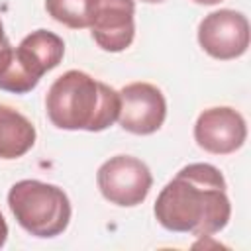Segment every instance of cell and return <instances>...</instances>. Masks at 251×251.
<instances>
[{
	"label": "cell",
	"mask_w": 251,
	"mask_h": 251,
	"mask_svg": "<svg viewBox=\"0 0 251 251\" xmlns=\"http://www.w3.org/2000/svg\"><path fill=\"white\" fill-rule=\"evenodd\" d=\"M153 212L169 231L196 237L214 235L227 226L231 216L226 178L210 163H190L165 184Z\"/></svg>",
	"instance_id": "obj_1"
},
{
	"label": "cell",
	"mask_w": 251,
	"mask_h": 251,
	"mask_svg": "<svg viewBox=\"0 0 251 251\" xmlns=\"http://www.w3.org/2000/svg\"><path fill=\"white\" fill-rule=\"evenodd\" d=\"M45 110L59 129L102 131L120 114V92L84 71L63 73L47 90Z\"/></svg>",
	"instance_id": "obj_2"
},
{
	"label": "cell",
	"mask_w": 251,
	"mask_h": 251,
	"mask_svg": "<svg viewBox=\"0 0 251 251\" xmlns=\"http://www.w3.org/2000/svg\"><path fill=\"white\" fill-rule=\"evenodd\" d=\"M8 206L16 222L35 237L63 233L71 220V202L63 188L41 180H20L8 192Z\"/></svg>",
	"instance_id": "obj_3"
},
{
	"label": "cell",
	"mask_w": 251,
	"mask_h": 251,
	"mask_svg": "<svg viewBox=\"0 0 251 251\" xmlns=\"http://www.w3.org/2000/svg\"><path fill=\"white\" fill-rule=\"evenodd\" d=\"M96 182L108 202L131 208L147 198L153 176L141 159L131 155H116L100 165Z\"/></svg>",
	"instance_id": "obj_4"
},
{
	"label": "cell",
	"mask_w": 251,
	"mask_h": 251,
	"mask_svg": "<svg viewBox=\"0 0 251 251\" xmlns=\"http://www.w3.org/2000/svg\"><path fill=\"white\" fill-rule=\"evenodd\" d=\"M198 43L214 59H237L249 47V22L241 12L216 10L200 22Z\"/></svg>",
	"instance_id": "obj_5"
},
{
	"label": "cell",
	"mask_w": 251,
	"mask_h": 251,
	"mask_svg": "<svg viewBox=\"0 0 251 251\" xmlns=\"http://www.w3.org/2000/svg\"><path fill=\"white\" fill-rule=\"evenodd\" d=\"M167 118L163 92L149 82H129L120 90V126L135 135L155 133Z\"/></svg>",
	"instance_id": "obj_6"
},
{
	"label": "cell",
	"mask_w": 251,
	"mask_h": 251,
	"mask_svg": "<svg viewBox=\"0 0 251 251\" xmlns=\"http://www.w3.org/2000/svg\"><path fill=\"white\" fill-rule=\"evenodd\" d=\"M133 0H94L90 14V33L100 49L120 53L127 49L135 35Z\"/></svg>",
	"instance_id": "obj_7"
},
{
	"label": "cell",
	"mask_w": 251,
	"mask_h": 251,
	"mask_svg": "<svg viewBox=\"0 0 251 251\" xmlns=\"http://www.w3.org/2000/svg\"><path fill=\"white\" fill-rule=\"evenodd\" d=\"M247 137L243 116L229 106L204 110L194 124V139L200 149L212 155H229L237 151Z\"/></svg>",
	"instance_id": "obj_8"
},
{
	"label": "cell",
	"mask_w": 251,
	"mask_h": 251,
	"mask_svg": "<svg viewBox=\"0 0 251 251\" xmlns=\"http://www.w3.org/2000/svg\"><path fill=\"white\" fill-rule=\"evenodd\" d=\"M14 55L18 63L24 67V71L33 78L41 80V76L55 69L65 55V43L63 39L47 29L31 31L22 39L18 47H14Z\"/></svg>",
	"instance_id": "obj_9"
},
{
	"label": "cell",
	"mask_w": 251,
	"mask_h": 251,
	"mask_svg": "<svg viewBox=\"0 0 251 251\" xmlns=\"http://www.w3.org/2000/svg\"><path fill=\"white\" fill-rule=\"evenodd\" d=\"M35 143L33 124L16 108L0 104V159H18Z\"/></svg>",
	"instance_id": "obj_10"
},
{
	"label": "cell",
	"mask_w": 251,
	"mask_h": 251,
	"mask_svg": "<svg viewBox=\"0 0 251 251\" xmlns=\"http://www.w3.org/2000/svg\"><path fill=\"white\" fill-rule=\"evenodd\" d=\"M92 2L94 0H45V10L55 22L71 29H84L90 25Z\"/></svg>",
	"instance_id": "obj_11"
},
{
	"label": "cell",
	"mask_w": 251,
	"mask_h": 251,
	"mask_svg": "<svg viewBox=\"0 0 251 251\" xmlns=\"http://www.w3.org/2000/svg\"><path fill=\"white\" fill-rule=\"evenodd\" d=\"M6 237H8V224H6V220L0 212V247L6 243Z\"/></svg>",
	"instance_id": "obj_12"
},
{
	"label": "cell",
	"mask_w": 251,
	"mask_h": 251,
	"mask_svg": "<svg viewBox=\"0 0 251 251\" xmlns=\"http://www.w3.org/2000/svg\"><path fill=\"white\" fill-rule=\"evenodd\" d=\"M8 43H10V41L6 39V33H4V25H2V20H0V51H2V49H4Z\"/></svg>",
	"instance_id": "obj_13"
},
{
	"label": "cell",
	"mask_w": 251,
	"mask_h": 251,
	"mask_svg": "<svg viewBox=\"0 0 251 251\" xmlns=\"http://www.w3.org/2000/svg\"><path fill=\"white\" fill-rule=\"evenodd\" d=\"M192 2H196V4H204V6H212V4H218V2H222V0H192Z\"/></svg>",
	"instance_id": "obj_14"
},
{
	"label": "cell",
	"mask_w": 251,
	"mask_h": 251,
	"mask_svg": "<svg viewBox=\"0 0 251 251\" xmlns=\"http://www.w3.org/2000/svg\"><path fill=\"white\" fill-rule=\"evenodd\" d=\"M141 2H147V4H159V2H165V0H141Z\"/></svg>",
	"instance_id": "obj_15"
}]
</instances>
